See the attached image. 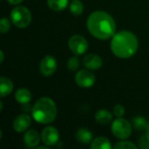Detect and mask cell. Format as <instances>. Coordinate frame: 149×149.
I'll use <instances>...</instances> for the list:
<instances>
[{"mask_svg": "<svg viewBox=\"0 0 149 149\" xmlns=\"http://www.w3.org/2000/svg\"><path fill=\"white\" fill-rule=\"evenodd\" d=\"M10 4H14V5H16V4H19L20 3H22L24 0H7Z\"/></svg>", "mask_w": 149, "mask_h": 149, "instance_id": "obj_26", "label": "cell"}, {"mask_svg": "<svg viewBox=\"0 0 149 149\" xmlns=\"http://www.w3.org/2000/svg\"><path fill=\"white\" fill-rule=\"evenodd\" d=\"M125 107L122 106V105H116L114 107H113V114L117 117V118H120V117H122L124 114H125Z\"/></svg>", "mask_w": 149, "mask_h": 149, "instance_id": "obj_25", "label": "cell"}, {"mask_svg": "<svg viewBox=\"0 0 149 149\" xmlns=\"http://www.w3.org/2000/svg\"><path fill=\"white\" fill-rule=\"evenodd\" d=\"M41 139L45 145L52 147L55 146L59 141V133L54 127H46L42 130Z\"/></svg>", "mask_w": 149, "mask_h": 149, "instance_id": "obj_8", "label": "cell"}, {"mask_svg": "<svg viewBox=\"0 0 149 149\" xmlns=\"http://www.w3.org/2000/svg\"><path fill=\"white\" fill-rule=\"evenodd\" d=\"M0 56H1V58H0V63H3V61L4 59V55H3V51H0Z\"/></svg>", "mask_w": 149, "mask_h": 149, "instance_id": "obj_27", "label": "cell"}, {"mask_svg": "<svg viewBox=\"0 0 149 149\" xmlns=\"http://www.w3.org/2000/svg\"><path fill=\"white\" fill-rule=\"evenodd\" d=\"M76 84L82 88L92 87L96 81L95 75L88 70H80L79 71L74 77Z\"/></svg>", "mask_w": 149, "mask_h": 149, "instance_id": "obj_7", "label": "cell"}, {"mask_svg": "<svg viewBox=\"0 0 149 149\" xmlns=\"http://www.w3.org/2000/svg\"><path fill=\"white\" fill-rule=\"evenodd\" d=\"M95 120L98 123L102 124V125H106V124H108L112 121L113 115L108 110L100 109L95 113Z\"/></svg>", "mask_w": 149, "mask_h": 149, "instance_id": "obj_16", "label": "cell"}, {"mask_svg": "<svg viewBox=\"0 0 149 149\" xmlns=\"http://www.w3.org/2000/svg\"><path fill=\"white\" fill-rule=\"evenodd\" d=\"M112 148L110 141L106 137H97L95 138L91 144L92 149H110Z\"/></svg>", "mask_w": 149, "mask_h": 149, "instance_id": "obj_17", "label": "cell"}, {"mask_svg": "<svg viewBox=\"0 0 149 149\" xmlns=\"http://www.w3.org/2000/svg\"><path fill=\"white\" fill-rule=\"evenodd\" d=\"M10 19L12 24L17 28H25L31 22V13L25 6L18 5L10 12Z\"/></svg>", "mask_w": 149, "mask_h": 149, "instance_id": "obj_4", "label": "cell"}, {"mask_svg": "<svg viewBox=\"0 0 149 149\" xmlns=\"http://www.w3.org/2000/svg\"><path fill=\"white\" fill-rule=\"evenodd\" d=\"M13 83L12 81L6 78L1 77L0 78V95L1 97H5L9 95L13 90Z\"/></svg>", "mask_w": 149, "mask_h": 149, "instance_id": "obj_14", "label": "cell"}, {"mask_svg": "<svg viewBox=\"0 0 149 149\" xmlns=\"http://www.w3.org/2000/svg\"><path fill=\"white\" fill-rule=\"evenodd\" d=\"M114 149H137L138 147L136 145H134L133 142L131 141H119L114 145Z\"/></svg>", "mask_w": 149, "mask_h": 149, "instance_id": "obj_21", "label": "cell"}, {"mask_svg": "<svg viewBox=\"0 0 149 149\" xmlns=\"http://www.w3.org/2000/svg\"><path fill=\"white\" fill-rule=\"evenodd\" d=\"M49 148V146H41V147H38L37 149H48Z\"/></svg>", "mask_w": 149, "mask_h": 149, "instance_id": "obj_28", "label": "cell"}, {"mask_svg": "<svg viewBox=\"0 0 149 149\" xmlns=\"http://www.w3.org/2000/svg\"><path fill=\"white\" fill-rule=\"evenodd\" d=\"M57 69V61L54 57L47 55L42 58L39 64V71L45 77L52 75Z\"/></svg>", "mask_w": 149, "mask_h": 149, "instance_id": "obj_9", "label": "cell"}, {"mask_svg": "<svg viewBox=\"0 0 149 149\" xmlns=\"http://www.w3.org/2000/svg\"><path fill=\"white\" fill-rule=\"evenodd\" d=\"M71 52L75 55H82L88 50V42L81 35H73L68 41Z\"/></svg>", "mask_w": 149, "mask_h": 149, "instance_id": "obj_6", "label": "cell"}, {"mask_svg": "<svg viewBox=\"0 0 149 149\" xmlns=\"http://www.w3.org/2000/svg\"><path fill=\"white\" fill-rule=\"evenodd\" d=\"M137 37L129 31H120L115 33L111 40V50L120 58H128L134 56L138 50Z\"/></svg>", "mask_w": 149, "mask_h": 149, "instance_id": "obj_2", "label": "cell"}, {"mask_svg": "<svg viewBox=\"0 0 149 149\" xmlns=\"http://www.w3.org/2000/svg\"><path fill=\"white\" fill-rule=\"evenodd\" d=\"M79 67V60L77 57H71L67 60V68L71 71H76Z\"/></svg>", "mask_w": 149, "mask_h": 149, "instance_id": "obj_22", "label": "cell"}, {"mask_svg": "<svg viewBox=\"0 0 149 149\" xmlns=\"http://www.w3.org/2000/svg\"><path fill=\"white\" fill-rule=\"evenodd\" d=\"M145 131H146V133H149V121L147 123V126H146Z\"/></svg>", "mask_w": 149, "mask_h": 149, "instance_id": "obj_29", "label": "cell"}, {"mask_svg": "<svg viewBox=\"0 0 149 149\" xmlns=\"http://www.w3.org/2000/svg\"><path fill=\"white\" fill-rule=\"evenodd\" d=\"M132 125L127 120L120 117L113 121L111 126L112 134L120 140H126L130 137L132 134Z\"/></svg>", "mask_w": 149, "mask_h": 149, "instance_id": "obj_5", "label": "cell"}, {"mask_svg": "<svg viewBox=\"0 0 149 149\" xmlns=\"http://www.w3.org/2000/svg\"><path fill=\"white\" fill-rule=\"evenodd\" d=\"M83 65L89 70H98L103 65L102 58L97 54H87L83 58Z\"/></svg>", "mask_w": 149, "mask_h": 149, "instance_id": "obj_11", "label": "cell"}, {"mask_svg": "<svg viewBox=\"0 0 149 149\" xmlns=\"http://www.w3.org/2000/svg\"><path fill=\"white\" fill-rule=\"evenodd\" d=\"M86 26L89 32L97 39L107 40L116 32V24L113 17L103 10L93 12L87 18Z\"/></svg>", "mask_w": 149, "mask_h": 149, "instance_id": "obj_1", "label": "cell"}, {"mask_svg": "<svg viewBox=\"0 0 149 149\" xmlns=\"http://www.w3.org/2000/svg\"><path fill=\"white\" fill-rule=\"evenodd\" d=\"M31 124V119L27 114H20L13 120L12 127L17 133H23L26 131Z\"/></svg>", "mask_w": 149, "mask_h": 149, "instance_id": "obj_10", "label": "cell"}, {"mask_svg": "<svg viewBox=\"0 0 149 149\" xmlns=\"http://www.w3.org/2000/svg\"><path fill=\"white\" fill-rule=\"evenodd\" d=\"M69 8H70V11L74 16H79L84 11V5L80 0H72Z\"/></svg>", "mask_w": 149, "mask_h": 149, "instance_id": "obj_19", "label": "cell"}, {"mask_svg": "<svg viewBox=\"0 0 149 149\" xmlns=\"http://www.w3.org/2000/svg\"><path fill=\"white\" fill-rule=\"evenodd\" d=\"M15 99L19 104H27L31 100V93L26 88H19L15 93Z\"/></svg>", "mask_w": 149, "mask_h": 149, "instance_id": "obj_15", "label": "cell"}, {"mask_svg": "<svg viewBox=\"0 0 149 149\" xmlns=\"http://www.w3.org/2000/svg\"><path fill=\"white\" fill-rule=\"evenodd\" d=\"M69 3V0H47L48 7L54 11L64 10Z\"/></svg>", "mask_w": 149, "mask_h": 149, "instance_id": "obj_18", "label": "cell"}, {"mask_svg": "<svg viewBox=\"0 0 149 149\" xmlns=\"http://www.w3.org/2000/svg\"><path fill=\"white\" fill-rule=\"evenodd\" d=\"M75 138L81 144H89L93 140V133L87 128L82 127L77 131Z\"/></svg>", "mask_w": 149, "mask_h": 149, "instance_id": "obj_13", "label": "cell"}, {"mask_svg": "<svg viewBox=\"0 0 149 149\" xmlns=\"http://www.w3.org/2000/svg\"><path fill=\"white\" fill-rule=\"evenodd\" d=\"M139 147L142 149H149V133H146L139 139Z\"/></svg>", "mask_w": 149, "mask_h": 149, "instance_id": "obj_23", "label": "cell"}, {"mask_svg": "<svg viewBox=\"0 0 149 149\" xmlns=\"http://www.w3.org/2000/svg\"><path fill=\"white\" fill-rule=\"evenodd\" d=\"M58 110L54 101L48 97L38 99L31 109L32 118L39 124H49L55 120Z\"/></svg>", "mask_w": 149, "mask_h": 149, "instance_id": "obj_3", "label": "cell"}, {"mask_svg": "<svg viewBox=\"0 0 149 149\" xmlns=\"http://www.w3.org/2000/svg\"><path fill=\"white\" fill-rule=\"evenodd\" d=\"M24 142L26 145V147L30 148H34L40 142V135L37 131L30 129L24 135Z\"/></svg>", "mask_w": 149, "mask_h": 149, "instance_id": "obj_12", "label": "cell"}, {"mask_svg": "<svg viewBox=\"0 0 149 149\" xmlns=\"http://www.w3.org/2000/svg\"><path fill=\"white\" fill-rule=\"evenodd\" d=\"M10 28V23L8 18L3 17L0 21V31L1 33H6Z\"/></svg>", "mask_w": 149, "mask_h": 149, "instance_id": "obj_24", "label": "cell"}, {"mask_svg": "<svg viewBox=\"0 0 149 149\" xmlns=\"http://www.w3.org/2000/svg\"><path fill=\"white\" fill-rule=\"evenodd\" d=\"M133 122V127L135 130L137 131H143L146 128L147 126V120L145 118L141 117V116H136L132 120Z\"/></svg>", "mask_w": 149, "mask_h": 149, "instance_id": "obj_20", "label": "cell"}, {"mask_svg": "<svg viewBox=\"0 0 149 149\" xmlns=\"http://www.w3.org/2000/svg\"><path fill=\"white\" fill-rule=\"evenodd\" d=\"M2 109H3V102L0 101V111H2Z\"/></svg>", "mask_w": 149, "mask_h": 149, "instance_id": "obj_30", "label": "cell"}]
</instances>
